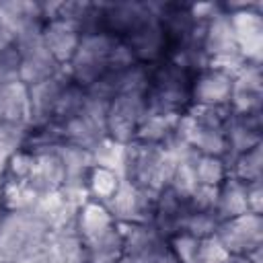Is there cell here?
Returning a JSON list of instances; mask_svg holds the SVG:
<instances>
[{"label":"cell","instance_id":"1","mask_svg":"<svg viewBox=\"0 0 263 263\" xmlns=\"http://www.w3.org/2000/svg\"><path fill=\"white\" fill-rule=\"evenodd\" d=\"M134 64L136 60L123 39H115L107 33H88L80 37L66 72L76 84L88 88L107 72L123 70Z\"/></svg>","mask_w":263,"mask_h":263},{"label":"cell","instance_id":"2","mask_svg":"<svg viewBox=\"0 0 263 263\" xmlns=\"http://www.w3.org/2000/svg\"><path fill=\"white\" fill-rule=\"evenodd\" d=\"M195 72L187 66L164 58L154 66H148V84H146V111L181 117L191 107V86Z\"/></svg>","mask_w":263,"mask_h":263},{"label":"cell","instance_id":"3","mask_svg":"<svg viewBox=\"0 0 263 263\" xmlns=\"http://www.w3.org/2000/svg\"><path fill=\"white\" fill-rule=\"evenodd\" d=\"M51 234L49 224L31 210H12L0 214V257L8 263L31 259L39 253Z\"/></svg>","mask_w":263,"mask_h":263},{"label":"cell","instance_id":"4","mask_svg":"<svg viewBox=\"0 0 263 263\" xmlns=\"http://www.w3.org/2000/svg\"><path fill=\"white\" fill-rule=\"evenodd\" d=\"M177 162L179 160L164 146L129 142L125 144L121 179L144 191L156 193L158 189L168 185Z\"/></svg>","mask_w":263,"mask_h":263},{"label":"cell","instance_id":"5","mask_svg":"<svg viewBox=\"0 0 263 263\" xmlns=\"http://www.w3.org/2000/svg\"><path fill=\"white\" fill-rule=\"evenodd\" d=\"M228 14L242 62L261 64L263 49V4L255 2H220Z\"/></svg>","mask_w":263,"mask_h":263},{"label":"cell","instance_id":"6","mask_svg":"<svg viewBox=\"0 0 263 263\" xmlns=\"http://www.w3.org/2000/svg\"><path fill=\"white\" fill-rule=\"evenodd\" d=\"M43 25L33 27L14 37V47L18 51V64H21L18 76H21V82H25L27 86L41 82L64 70L43 43V37H41Z\"/></svg>","mask_w":263,"mask_h":263},{"label":"cell","instance_id":"7","mask_svg":"<svg viewBox=\"0 0 263 263\" xmlns=\"http://www.w3.org/2000/svg\"><path fill=\"white\" fill-rule=\"evenodd\" d=\"M156 16V2H97L99 33L127 39L138 27Z\"/></svg>","mask_w":263,"mask_h":263},{"label":"cell","instance_id":"8","mask_svg":"<svg viewBox=\"0 0 263 263\" xmlns=\"http://www.w3.org/2000/svg\"><path fill=\"white\" fill-rule=\"evenodd\" d=\"M201 47H203L208 64H218V66H226V68H232V70H236L245 64L242 58H240L238 45H236V37H234L230 18L222 10V4L203 23Z\"/></svg>","mask_w":263,"mask_h":263},{"label":"cell","instance_id":"9","mask_svg":"<svg viewBox=\"0 0 263 263\" xmlns=\"http://www.w3.org/2000/svg\"><path fill=\"white\" fill-rule=\"evenodd\" d=\"M146 115L144 92H121L107 103L105 129L107 138L117 144H129L136 138L138 125Z\"/></svg>","mask_w":263,"mask_h":263},{"label":"cell","instance_id":"10","mask_svg":"<svg viewBox=\"0 0 263 263\" xmlns=\"http://www.w3.org/2000/svg\"><path fill=\"white\" fill-rule=\"evenodd\" d=\"M218 245L228 255H253L263 247V218L261 214H242L222 220L214 234Z\"/></svg>","mask_w":263,"mask_h":263},{"label":"cell","instance_id":"11","mask_svg":"<svg viewBox=\"0 0 263 263\" xmlns=\"http://www.w3.org/2000/svg\"><path fill=\"white\" fill-rule=\"evenodd\" d=\"M234 72L236 70L218 64H205L199 68L191 86L193 107H228Z\"/></svg>","mask_w":263,"mask_h":263},{"label":"cell","instance_id":"12","mask_svg":"<svg viewBox=\"0 0 263 263\" xmlns=\"http://www.w3.org/2000/svg\"><path fill=\"white\" fill-rule=\"evenodd\" d=\"M154 197L156 193L144 191L127 181L121 179L115 195L107 203L111 216L117 224H144L152 220L154 210Z\"/></svg>","mask_w":263,"mask_h":263},{"label":"cell","instance_id":"13","mask_svg":"<svg viewBox=\"0 0 263 263\" xmlns=\"http://www.w3.org/2000/svg\"><path fill=\"white\" fill-rule=\"evenodd\" d=\"M123 226V255L119 263H154L164 251L166 238L150 224H121Z\"/></svg>","mask_w":263,"mask_h":263},{"label":"cell","instance_id":"14","mask_svg":"<svg viewBox=\"0 0 263 263\" xmlns=\"http://www.w3.org/2000/svg\"><path fill=\"white\" fill-rule=\"evenodd\" d=\"M261 105H263L261 64L245 62L234 72L228 107L234 113H249V111H261Z\"/></svg>","mask_w":263,"mask_h":263},{"label":"cell","instance_id":"15","mask_svg":"<svg viewBox=\"0 0 263 263\" xmlns=\"http://www.w3.org/2000/svg\"><path fill=\"white\" fill-rule=\"evenodd\" d=\"M123 41H125L127 49L132 51L136 64H142V66H154L168 55V43H166L164 31L160 27L158 14L154 18H150L148 23H144L142 27H138Z\"/></svg>","mask_w":263,"mask_h":263},{"label":"cell","instance_id":"16","mask_svg":"<svg viewBox=\"0 0 263 263\" xmlns=\"http://www.w3.org/2000/svg\"><path fill=\"white\" fill-rule=\"evenodd\" d=\"M187 212H189L187 197L175 191L171 185H164L162 189L156 191L150 224L168 240L171 236L181 232Z\"/></svg>","mask_w":263,"mask_h":263},{"label":"cell","instance_id":"17","mask_svg":"<svg viewBox=\"0 0 263 263\" xmlns=\"http://www.w3.org/2000/svg\"><path fill=\"white\" fill-rule=\"evenodd\" d=\"M263 111H249V113H230L226 125V142H228V156L226 160L242 154L259 144H263Z\"/></svg>","mask_w":263,"mask_h":263},{"label":"cell","instance_id":"18","mask_svg":"<svg viewBox=\"0 0 263 263\" xmlns=\"http://www.w3.org/2000/svg\"><path fill=\"white\" fill-rule=\"evenodd\" d=\"M68 80H70V76L64 68L62 72L29 86V109H31L29 125H41V123L51 121L53 109H55L58 99Z\"/></svg>","mask_w":263,"mask_h":263},{"label":"cell","instance_id":"19","mask_svg":"<svg viewBox=\"0 0 263 263\" xmlns=\"http://www.w3.org/2000/svg\"><path fill=\"white\" fill-rule=\"evenodd\" d=\"M64 183H66V171H64V162H62L58 150L33 154V166H31L27 185L37 195L58 193V191H62Z\"/></svg>","mask_w":263,"mask_h":263},{"label":"cell","instance_id":"20","mask_svg":"<svg viewBox=\"0 0 263 263\" xmlns=\"http://www.w3.org/2000/svg\"><path fill=\"white\" fill-rule=\"evenodd\" d=\"M41 37H43L45 47L53 55V60L62 68H66L68 62L72 60L82 35L74 23H70L66 18H51V21H45Z\"/></svg>","mask_w":263,"mask_h":263},{"label":"cell","instance_id":"21","mask_svg":"<svg viewBox=\"0 0 263 263\" xmlns=\"http://www.w3.org/2000/svg\"><path fill=\"white\" fill-rule=\"evenodd\" d=\"M86 263H119L123 255V226L113 224L103 232L84 238Z\"/></svg>","mask_w":263,"mask_h":263},{"label":"cell","instance_id":"22","mask_svg":"<svg viewBox=\"0 0 263 263\" xmlns=\"http://www.w3.org/2000/svg\"><path fill=\"white\" fill-rule=\"evenodd\" d=\"M45 253L49 257V263H86L84 242L74 226L51 230L45 242Z\"/></svg>","mask_w":263,"mask_h":263},{"label":"cell","instance_id":"23","mask_svg":"<svg viewBox=\"0 0 263 263\" xmlns=\"http://www.w3.org/2000/svg\"><path fill=\"white\" fill-rule=\"evenodd\" d=\"M29 86L21 80L0 88V123L29 125Z\"/></svg>","mask_w":263,"mask_h":263},{"label":"cell","instance_id":"24","mask_svg":"<svg viewBox=\"0 0 263 263\" xmlns=\"http://www.w3.org/2000/svg\"><path fill=\"white\" fill-rule=\"evenodd\" d=\"M113 224H115V218L111 216L109 208L95 199H86L84 203H80L74 216V230L82 240L103 232Z\"/></svg>","mask_w":263,"mask_h":263},{"label":"cell","instance_id":"25","mask_svg":"<svg viewBox=\"0 0 263 263\" xmlns=\"http://www.w3.org/2000/svg\"><path fill=\"white\" fill-rule=\"evenodd\" d=\"M247 185L228 177L220 187H218V195H216V214L222 220L228 218H236L247 214Z\"/></svg>","mask_w":263,"mask_h":263},{"label":"cell","instance_id":"26","mask_svg":"<svg viewBox=\"0 0 263 263\" xmlns=\"http://www.w3.org/2000/svg\"><path fill=\"white\" fill-rule=\"evenodd\" d=\"M177 117H166V115H158V113H150L146 111L144 119L138 125L136 138L134 142H142V144H154V146H164L177 132Z\"/></svg>","mask_w":263,"mask_h":263},{"label":"cell","instance_id":"27","mask_svg":"<svg viewBox=\"0 0 263 263\" xmlns=\"http://www.w3.org/2000/svg\"><path fill=\"white\" fill-rule=\"evenodd\" d=\"M263 144L236 154L234 158L228 160V177L249 185V183H257L263 177Z\"/></svg>","mask_w":263,"mask_h":263},{"label":"cell","instance_id":"28","mask_svg":"<svg viewBox=\"0 0 263 263\" xmlns=\"http://www.w3.org/2000/svg\"><path fill=\"white\" fill-rule=\"evenodd\" d=\"M86 101H88L86 88L80 86V84H76V82L70 78V80L66 82V86H64L60 99H58V105H55V109H53L51 121L58 123V125H64L66 121H70L72 117H76V115L84 109Z\"/></svg>","mask_w":263,"mask_h":263},{"label":"cell","instance_id":"29","mask_svg":"<svg viewBox=\"0 0 263 263\" xmlns=\"http://www.w3.org/2000/svg\"><path fill=\"white\" fill-rule=\"evenodd\" d=\"M121 183V175L111 171V168H105V166H97L92 164L90 173H88V179H86V191H88V199H95V201H101V203H109L111 197L115 195L117 187Z\"/></svg>","mask_w":263,"mask_h":263},{"label":"cell","instance_id":"30","mask_svg":"<svg viewBox=\"0 0 263 263\" xmlns=\"http://www.w3.org/2000/svg\"><path fill=\"white\" fill-rule=\"evenodd\" d=\"M193 173L197 185L203 187H220L228 179V160L220 156H201L197 154L193 160Z\"/></svg>","mask_w":263,"mask_h":263},{"label":"cell","instance_id":"31","mask_svg":"<svg viewBox=\"0 0 263 263\" xmlns=\"http://www.w3.org/2000/svg\"><path fill=\"white\" fill-rule=\"evenodd\" d=\"M218 224H220V218H218L216 210H189L183 220L181 232H187L197 240L214 238Z\"/></svg>","mask_w":263,"mask_h":263},{"label":"cell","instance_id":"32","mask_svg":"<svg viewBox=\"0 0 263 263\" xmlns=\"http://www.w3.org/2000/svg\"><path fill=\"white\" fill-rule=\"evenodd\" d=\"M18 68H21V64H18V51H16V47L12 43L10 47H6V49L0 51V88L12 84L16 80H21Z\"/></svg>","mask_w":263,"mask_h":263},{"label":"cell","instance_id":"33","mask_svg":"<svg viewBox=\"0 0 263 263\" xmlns=\"http://www.w3.org/2000/svg\"><path fill=\"white\" fill-rule=\"evenodd\" d=\"M228 253L218 245L216 238H203L199 240L197 253L193 257V263H222V259Z\"/></svg>","mask_w":263,"mask_h":263},{"label":"cell","instance_id":"34","mask_svg":"<svg viewBox=\"0 0 263 263\" xmlns=\"http://www.w3.org/2000/svg\"><path fill=\"white\" fill-rule=\"evenodd\" d=\"M261 195H263L261 181L247 185V208H249L251 214H261L263 212V197Z\"/></svg>","mask_w":263,"mask_h":263},{"label":"cell","instance_id":"35","mask_svg":"<svg viewBox=\"0 0 263 263\" xmlns=\"http://www.w3.org/2000/svg\"><path fill=\"white\" fill-rule=\"evenodd\" d=\"M222 263H261V251L253 255H226Z\"/></svg>","mask_w":263,"mask_h":263},{"label":"cell","instance_id":"36","mask_svg":"<svg viewBox=\"0 0 263 263\" xmlns=\"http://www.w3.org/2000/svg\"><path fill=\"white\" fill-rule=\"evenodd\" d=\"M154 263H181V259L171 251V247H168V242H166V247H164V251L156 257V261Z\"/></svg>","mask_w":263,"mask_h":263},{"label":"cell","instance_id":"37","mask_svg":"<svg viewBox=\"0 0 263 263\" xmlns=\"http://www.w3.org/2000/svg\"><path fill=\"white\" fill-rule=\"evenodd\" d=\"M14 43V37H12V33L0 23V51L2 49H6V47H10Z\"/></svg>","mask_w":263,"mask_h":263}]
</instances>
